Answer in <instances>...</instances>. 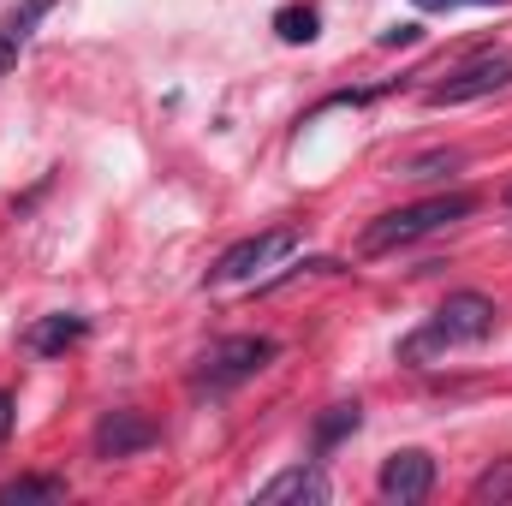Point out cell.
Returning <instances> with one entry per match:
<instances>
[{
	"mask_svg": "<svg viewBox=\"0 0 512 506\" xmlns=\"http://www.w3.org/2000/svg\"><path fill=\"white\" fill-rule=\"evenodd\" d=\"M495 298L489 292H447V304L399 346V358L405 364H429V358H441V352H459V346H477V340H489L495 334Z\"/></svg>",
	"mask_w": 512,
	"mask_h": 506,
	"instance_id": "cell-1",
	"label": "cell"
},
{
	"mask_svg": "<svg viewBox=\"0 0 512 506\" xmlns=\"http://www.w3.org/2000/svg\"><path fill=\"white\" fill-rule=\"evenodd\" d=\"M471 209H477V197H471V191H441V197H423V203H405V209H387V215H376V221L364 227V239H358V251H364V256L405 251V245H417V239H429V233H441V227H453V221H465Z\"/></svg>",
	"mask_w": 512,
	"mask_h": 506,
	"instance_id": "cell-2",
	"label": "cell"
},
{
	"mask_svg": "<svg viewBox=\"0 0 512 506\" xmlns=\"http://www.w3.org/2000/svg\"><path fill=\"white\" fill-rule=\"evenodd\" d=\"M274 340L268 334H233V340H215L203 358H197V376H191V393H209V399H221V393H233V387H245L251 376H262L268 364H274Z\"/></svg>",
	"mask_w": 512,
	"mask_h": 506,
	"instance_id": "cell-3",
	"label": "cell"
},
{
	"mask_svg": "<svg viewBox=\"0 0 512 506\" xmlns=\"http://www.w3.org/2000/svg\"><path fill=\"white\" fill-rule=\"evenodd\" d=\"M298 251V227H268V233H251V239H239V245H227V251L215 256V268H209V286H233V280H256L262 268H274L280 256Z\"/></svg>",
	"mask_w": 512,
	"mask_h": 506,
	"instance_id": "cell-4",
	"label": "cell"
},
{
	"mask_svg": "<svg viewBox=\"0 0 512 506\" xmlns=\"http://www.w3.org/2000/svg\"><path fill=\"white\" fill-rule=\"evenodd\" d=\"M512 84V54H477V60H465L459 72H447L423 102L429 108H465V102H483V96H495V90H507Z\"/></svg>",
	"mask_w": 512,
	"mask_h": 506,
	"instance_id": "cell-5",
	"label": "cell"
},
{
	"mask_svg": "<svg viewBox=\"0 0 512 506\" xmlns=\"http://www.w3.org/2000/svg\"><path fill=\"white\" fill-rule=\"evenodd\" d=\"M161 441V429L143 417V411H102V423H96V435H90V453L96 459H137V453H149Z\"/></svg>",
	"mask_w": 512,
	"mask_h": 506,
	"instance_id": "cell-6",
	"label": "cell"
},
{
	"mask_svg": "<svg viewBox=\"0 0 512 506\" xmlns=\"http://www.w3.org/2000/svg\"><path fill=\"white\" fill-rule=\"evenodd\" d=\"M429 489H435V459L423 447H405V453L382 459V477H376V495L382 501L417 506V501H429Z\"/></svg>",
	"mask_w": 512,
	"mask_h": 506,
	"instance_id": "cell-7",
	"label": "cell"
},
{
	"mask_svg": "<svg viewBox=\"0 0 512 506\" xmlns=\"http://www.w3.org/2000/svg\"><path fill=\"white\" fill-rule=\"evenodd\" d=\"M328 495H334V483H328V471H322V465H286L280 477H268V483L256 489V501H262V506H280V501L322 506Z\"/></svg>",
	"mask_w": 512,
	"mask_h": 506,
	"instance_id": "cell-8",
	"label": "cell"
},
{
	"mask_svg": "<svg viewBox=\"0 0 512 506\" xmlns=\"http://www.w3.org/2000/svg\"><path fill=\"white\" fill-rule=\"evenodd\" d=\"M54 12V0H18L6 18H0V78H12V66L24 60V48L36 42L42 18Z\"/></svg>",
	"mask_w": 512,
	"mask_h": 506,
	"instance_id": "cell-9",
	"label": "cell"
},
{
	"mask_svg": "<svg viewBox=\"0 0 512 506\" xmlns=\"http://www.w3.org/2000/svg\"><path fill=\"white\" fill-rule=\"evenodd\" d=\"M84 334H90V322H84V316H66V310H60V316H42V322H30L24 346H30L36 358H66V352H72V346H78Z\"/></svg>",
	"mask_w": 512,
	"mask_h": 506,
	"instance_id": "cell-10",
	"label": "cell"
},
{
	"mask_svg": "<svg viewBox=\"0 0 512 506\" xmlns=\"http://www.w3.org/2000/svg\"><path fill=\"white\" fill-rule=\"evenodd\" d=\"M66 477H12L0 483V506H30V501H66Z\"/></svg>",
	"mask_w": 512,
	"mask_h": 506,
	"instance_id": "cell-11",
	"label": "cell"
},
{
	"mask_svg": "<svg viewBox=\"0 0 512 506\" xmlns=\"http://www.w3.org/2000/svg\"><path fill=\"white\" fill-rule=\"evenodd\" d=\"M358 423H364V405H358V399H352V405H328L322 423H316V453H334L346 435H358Z\"/></svg>",
	"mask_w": 512,
	"mask_h": 506,
	"instance_id": "cell-12",
	"label": "cell"
},
{
	"mask_svg": "<svg viewBox=\"0 0 512 506\" xmlns=\"http://www.w3.org/2000/svg\"><path fill=\"white\" fill-rule=\"evenodd\" d=\"M274 30H280V42H316L322 18H316V6H280L274 12Z\"/></svg>",
	"mask_w": 512,
	"mask_h": 506,
	"instance_id": "cell-13",
	"label": "cell"
},
{
	"mask_svg": "<svg viewBox=\"0 0 512 506\" xmlns=\"http://www.w3.org/2000/svg\"><path fill=\"white\" fill-rule=\"evenodd\" d=\"M471 501H512V459L495 465V471H483V477L471 483Z\"/></svg>",
	"mask_w": 512,
	"mask_h": 506,
	"instance_id": "cell-14",
	"label": "cell"
},
{
	"mask_svg": "<svg viewBox=\"0 0 512 506\" xmlns=\"http://www.w3.org/2000/svg\"><path fill=\"white\" fill-rule=\"evenodd\" d=\"M441 167H459V149H447V155H423V161H411L405 173H411V179H435Z\"/></svg>",
	"mask_w": 512,
	"mask_h": 506,
	"instance_id": "cell-15",
	"label": "cell"
},
{
	"mask_svg": "<svg viewBox=\"0 0 512 506\" xmlns=\"http://www.w3.org/2000/svg\"><path fill=\"white\" fill-rule=\"evenodd\" d=\"M12 423H18V399L0 387V447H6V435H12Z\"/></svg>",
	"mask_w": 512,
	"mask_h": 506,
	"instance_id": "cell-16",
	"label": "cell"
},
{
	"mask_svg": "<svg viewBox=\"0 0 512 506\" xmlns=\"http://www.w3.org/2000/svg\"><path fill=\"white\" fill-rule=\"evenodd\" d=\"M423 12H453V6H507V0H411Z\"/></svg>",
	"mask_w": 512,
	"mask_h": 506,
	"instance_id": "cell-17",
	"label": "cell"
},
{
	"mask_svg": "<svg viewBox=\"0 0 512 506\" xmlns=\"http://www.w3.org/2000/svg\"><path fill=\"white\" fill-rule=\"evenodd\" d=\"M382 42H387V48H405V42H417V24H399V30H387Z\"/></svg>",
	"mask_w": 512,
	"mask_h": 506,
	"instance_id": "cell-18",
	"label": "cell"
},
{
	"mask_svg": "<svg viewBox=\"0 0 512 506\" xmlns=\"http://www.w3.org/2000/svg\"><path fill=\"white\" fill-rule=\"evenodd\" d=\"M507 209H512V185H507Z\"/></svg>",
	"mask_w": 512,
	"mask_h": 506,
	"instance_id": "cell-19",
	"label": "cell"
}]
</instances>
